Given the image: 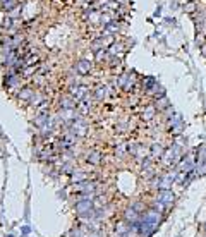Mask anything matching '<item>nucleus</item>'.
<instances>
[{
	"label": "nucleus",
	"mask_w": 206,
	"mask_h": 237,
	"mask_svg": "<svg viewBox=\"0 0 206 237\" xmlns=\"http://www.w3.org/2000/svg\"><path fill=\"white\" fill-rule=\"evenodd\" d=\"M160 201H163L165 205H170V203L174 201V196H172V193H168V191H163V193L160 194Z\"/></svg>",
	"instance_id": "1"
},
{
	"label": "nucleus",
	"mask_w": 206,
	"mask_h": 237,
	"mask_svg": "<svg viewBox=\"0 0 206 237\" xmlns=\"http://www.w3.org/2000/svg\"><path fill=\"white\" fill-rule=\"evenodd\" d=\"M77 71H79L81 74H86L88 71H90V64H88V62H79V65H77Z\"/></svg>",
	"instance_id": "2"
},
{
	"label": "nucleus",
	"mask_w": 206,
	"mask_h": 237,
	"mask_svg": "<svg viewBox=\"0 0 206 237\" xmlns=\"http://www.w3.org/2000/svg\"><path fill=\"white\" fill-rule=\"evenodd\" d=\"M153 86H155V79H153V77H149L148 81H146V86H144V88H146V90H151Z\"/></svg>",
	"instance_id": "3"
},
{
	"label": "nucleus",
	"mask_w": 206,
	"mask_h": 237,
	"mask_svg": "<svg viewBox=\"0 0 206 237\" xmlns=\"http://www.w3.org/2000/svg\"><path fill=\"white\" fill-rule=\"evenodd\" d=\"M29 96H31V90H24V93H21V98H29Z\"/></svg>",
	"instance_id": "4"
},
{
	"label": "nucleus",
	"mask_w": 206,
	"mask_h": 237,
	"mask_svg": "<svg viewBox=\"0 0 206 237\" xmlns=\"http://www.w3.org/2000/svg\"><path fill=\"white\" fill-rule=\"evenodd\" d=\"M194 9H196L194 4H187V5H185V11L187 12H194Z\"/></svg>",
	"instance_id": "5"
}]
</instances>
